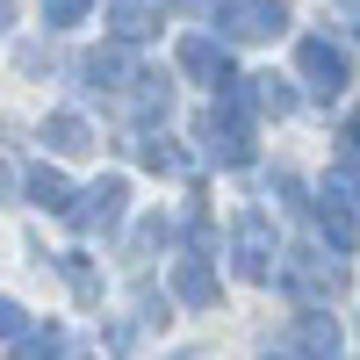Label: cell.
I'll return each instance as SVG.
<instances>
[{
  "instance_id": "obj_20",
  "label": "cell",
  "mask_w": 360,
  "mask_h": 360,
  "mask_svg": "<svg viewBox=\"0 0 360 360\" xmlns=\"http://www.w3.org/2000/svg\"><path fill=\"white\" fill-rule=\"evenodd\" d=\"M0 339H22V303H8V295H0Z\"/></svg>"
},
{
  "instance_id": "obj_1",
  "label": "cell",
  "mask_w": 360,
  "mask_h": 360,
  "mask_svg": "<svg viewBox=\"0 0 360 360\" xmlns=\"http://www.w3.org/2000/svg\"><path fill=\"white\" fill-rule=\"evenodd\" d=\"M202 144L217 166H252V130H245V101H238V86L202 115Z\"/></svg>"
},
{
  "instance_id": "obj_18",
  "label": "cell",
  "mask_w": 360,
  "mask_h": 360,
  "mask_svg": "<svg viewBox=\"0 0 360 360\" xmlns=\"http://www.w3.org/2000/svg\"><path fill=\"white\" fill-rule=\"evenodd\" d=\"M58 266H65V281H72L79 303H101V281H94V266H86V252H65Z\"/></svg>"
},
{
  "instance_id": "obj_6",
  "label": "cell",
  "mask_w": 360,
  "mask_h": 360,
  "mask_svg": "<svg viewBox=\"0 0 360 360\" xmlns=\"http://www.w3.org/2000/svg\"><path fill=\"white\" fill-rule=\"evenodd\" d=\"M295 65H303V79H310V94H346V58L324 44V37H303V51H295Z\"/></svg>"
},
{
  "instance_id": "obj_2",
  "label": "cell",
  "mask_w": 360,
  "mask_h": 360,
  "mask_svg": "<svg viewBox=\"0 0 360 360\" xmlns=\"http://www.w3.org/2000/svg\"><path fill=\"white\" fill-rule=\"evenodd\" d=\"M123 202H130V188L108 173V180H94V188L65 209V224H72V231H115V224H123Z\"/></svg>"
},
{
  "instance_id": "obj_3",
  "label": "cell",
  "mask_w": 360,
  "mask_h": 360,
  "mask_svg": "<svg viewBox=\"0 0 360 360\" xmlns=\"http://www.w3.org/2000/svg\"><path fill=\"white\" fill-rule=\"evenodd\" d=\"M217 15L238 44H259V37H274V29H288V8L281 0H217Z\"/></svg>"
},
{
  "instance_id": "obj_13",
  "label": "cell",
  "mask_w": 360,
  "mask_h": 360,
  "mask_svg": "<svg viewBox=\"0 0 360 360\" xmlns=\"http://www.w3.org/2000/svg\"><path fill=\"white\" fill-rule=\"evenodd\" d=\"M137 159L152 166V173H173V180H188V173H195V159H188V152H173L166 137H137Z\"/></svg>"
},
{
  "instance_id": "obj_15",
  "label": "cell",
  "mask_w": 360,
  "mask_h": 360,
  "mask_svg": "<svg viewBox=\"0 0 360 360\" xmlns=\"http://www.w3.org/2000/svg\"><path fill=\"white\" fill-rule=\"evenodd\" d=\"M86 79L115 94V79H137V65H130V51H94V58H86Z\"/></svg>"
},
{
  "instance_id": "obj_7",
  "label": "cell",
  "mask_w": 360,
  "mask_h": 360,
  "mask_svg": "<svg viewBox=\"0 0 360 360\" xmlns=\"http://www.w3.org/2000/svg\"><path fill=\"white\" fill-rule=\"evenodd\" d=\"M180 72H195L202 86H238L231 51H224V44H209V37H188V44H180Z\"/></svg>"
},
{
  "instance_id": "obj_14",
  "label": "cell",
  "mask_w": 360,
  "mask_h": 360,
  "mask_svg": "<svg viewBox=\"0 0 360 360\" xmlns=\"http://www.w3.org/2000/svg\"><path fill=\"white\" fill-rule=\"evenodd\" d=\"M130 108H137V115H166V108H173L166 72H137V79H130Z\"/></svg>"
},
{
  "instance_id": "obj_8",
  "label": "cell",
  "mask_w": 360,
  "mask_h": 360,
  "mask_svg": "<svg viewBox=\"0 0 360 360\" xmlns=\"http://www.w3.org/2000/svg\"><path fill=\"white\" fill-rule=\"evenodd\" d=\"M238 86H245L238 101H245V108H259V115H288V108H295L288 79H274V72H259V79H238Z\"/></svg>"
},
{
  "instance_id": "obj_12",
  "label": "cell",
  "mask_w": 360,
  "mask_h": 360,
  "mask_svg": "<svg viewBox=\"0 0 360 360\" xmlns=\"http://www.w3.org/2000/svg\"><path fill=\"white\" fill-rule=\"evenodd\" d=\"M29 202H37V209H51V217H65V209H72V188H65V173L37 166V173H29Z\"/></svg>"
},
{
  "instance_id": "obj_19",
  "label": "cell",
  "mask_w": 360,
  "mask_h": 360,
  "mask_svg": "<svg viewBox=\"0 0 360 360\" xmlns=\"http://www.w3.org/2000/svg\"><path fill=\"white\" fill-rule=\"evenodd\" d=\"M86 8H94V0H44V22H51V29H72Z\"/></svg>"
},
{
  "instance_id": "obj_4",
  "label": "cell",
  "mask_w": 360,
  "mask_h": 360,
  "mask_svg": "<svg viewBox=\"0 0 360 360\" xmlns=\"http://www.w3.org/2000/svg\"><path fill=\"white\" fill-rule=\"evenodd\" d=\"M238 274L245 281H274V231H266L259 209L238 217Z\"/></svg>"
},
{
  "instance_id": "obj_10",
  "label": "cell",
  "mask_w": 360,
  "mask_h": 360,
  "mask_svg": "<svg viewBox=\"0 0 360 360\" xmlns=\"http://www.w3.org/2000/svg\"><path fill=\"white\" fill-rule=\"evenodd\" d=\"M173 295H180V303H195V310H209V303H217V274H209L202 259H180V266H173Z\"/></svg>"
},
{
  "instance_id": "obj_9",
  "label": "cell",
  "mask_w": 360,
  "mask_h": 360,
  "mask_svg": "<svg viewBox=\"0 0 360 360\" xmlns=\"http://www.w3.org/2000/svg\"><path fill=\"white\" fill-rule=\"evenodd\" d=\"M108 22H115V37H123V44H144V37L159 29L152 0H108Z\"/></svg>"
},
{
  "instance_id": "obj_11",
  "label": "cell",
  "mask_w": 360,
  "mask_h": 360,
  "mask_svg": "<svg viewBox=\"0 0 360 360\" xmlns=\"http://www.w3.org/2000/svg\"><path fill=\"white\" fill-rule=\"evenodd\" d=\"M44 144H51V152H65V159H79V152H94V130H86L79 115H51V123H44Z\"/></svg>"
},
{
  "instance_id": "obj_5",
  "label": "cell",
  "mask_w": 360,
  "mask_h": 360,
  "mask_svg": "<svg viewBox=\"0 0 360 360\" xmlns=\"http://www.w3.org/2000/svg\"><path fill=\"white\" fill-rule=\"evenodd\" d=\"M281 281H288L295 295H303V303H332V295L346 288V274H339L332 259H317V252H295V259L281 266Z\"/></svg>"
},
{
  "instance_id": "obj_21",
  "label": "cell",
  "mask_w": 360,
  "mask_h": 360,
  "mask_svg": "<svg viewBox=\"0 0 360 360\" xmlns=\"http://www.w3.org/2000/svg\"><path fill=\"white\" fill-rule=\"evenodd\" d=\"M266 360H274V353H266Z\"/></svg>"
},
{
  "instance_id": "obj_17",
  "label": "cell",
  "mask_w": 360,
  "mask_h": 360,
  "mask_svg": "<svg viewBox=\"0 0 360 360\" xmlns=\"http://www.w3.org/2000/svg\"><path fill=\"white\" fill-rule=\"evenodd\" d=\"M15 360H65V332L44 324V332H22V353Z\"/></svg>"
},
{
  "instance_id": "obj_16",
  "label": "cell",
  "mask_w": 360,
  "mask_h": 360,
  "mask_svg": "<svg viewBox=\"0 0 360 360\" xmlns=\"http://www.w3.org/2000/svg\"><path fill=\"white\" fill-rule=\"evenodd\" d=\"M295 339H303V353H317V360H332V353H339V324L310 310L303 324H295Z\"/></svg>"
}]
</instances>
